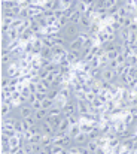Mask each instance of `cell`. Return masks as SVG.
<instances>
[{"mask_svg":"<svg viewBox=\"0 0 137 154\" xmlns=\"http://www.w3.org/2000/svg\"><path fill=\"white\" fill-rule=\"evenodd\" d=\"M79 32H81V27H79V24H75V23H70L61 29V35L67 39V42L72 41L73 38L79 36Z\"/></svg>","mask_w":137,"mask_h":154,"instance_id":"obj_1","label":"cell"},{"mask_svg":"<svg viewBox=\"0 0 137 154\" xmlns=\"http://www.w3.org/2000/svg\"><path fill=\"white\" fill-rule=\"evenodd\" d=\"M76 99L75 97H72V99H69L66 105L63 106V115L64 117H69V115H73V114H78V106H76Z\"/></svg>","mask_w":137,"mask_h":154,"instance_id":"obj_2","label":"cell"},{"mask_svg":"<svg viewBox=\"0 0 137 154\" xmlns=\"http://www.w3.org/2000/svg\"><path fill=\"white\" fill-rule=\"evenodd\" d=\"M33 114H34V109L31 108L30 103H24V105L18 106V115H19V118H27V117H30Z\"/></svg>","mask_w":137,"mask_h":154,"instance_id":"obj_3","label":"cell"},{"mask_svg":"<svg viewBox=\"0 0 137 154\" xmlns=\"http://www.w3.org/2000/svg\"><path fill=\"white\" fill-rule=\"evenodd\" d=\"M67 48H69V50H73V51H81V50L84 48V39H81L79 36L73 38L72 41H69Z\"/></svg>","mask_w":137,"mask_h":154,"instance_id":"obj_4","label":"cell"},{"mask_svg":"<svg viewBox=\"0 0 137 154\" xmlns=\"http://www.w3.org/2000/svg\"><path fill=\"white\" fill-rule=\"evenodd\" d=\"M92 23H94V21H92L91 17H90V15H87V14H84V15H82V18H81L79 27H81L82 30H90V27H91Z\"/></svg>","mask_w":137,"mask_h":154,"instance_id":"obj_5","label":"cell"},{"mask_svg":"<svg viewBox=\"0 0 137 154\" xmlns=\"http://www.w3.org/2000/svg\"><path fill=\"white\" fill-rule=\"evenodd\" d=\"M33 115H34V118L37 120V123H42V121H45L46 118H48L49 112H48V109H45V108H40V109L34 111Z\"/></svg>","mask_w":137,"mask_h":154,"instance_id":"obj_6","label":"cell"},{"mask_svg":"<svg viewBox=\"0 0 137 154\" xmlns=\"http://www.w3.org/2000/svg\"><path fill=\"white\" fill-rule=\"evenodd\" d=\"M76 106H78V114H87L90 112V102L88 100H78L76 102Z\"/></svg>","mask_w":137,"mask_h":154,"instance_id":"obj_7","label":"cell"},{"mask_svg":"<svg viewBox=\"0 0 137 154\" xmlns=\"http://www.w3.org/2000/svg\"><path fill=\"white\" fill-rule=\"evenodd\" d=\"M130 33H131V30H130V27H122L118 33H116V38L121 41V42H127L128 41V36H130Z\"/></svg>","mask_w":137,"mask_h":154,"instance_id":"obj_8","label":"cell"},{"mask_svg":"<svg viewBox=\"0 0 137 154\" xmlns=\"http://www.w3.org/2000/svg\"><path fill=\"white\" fill-rule=\"evenodd\" d=\"M75 144H78V145H87L88 144V141H90V136H88V133H85V132H81L75 139Z\"/></svg>","mask_w":137,"mask_h":154,"instance_id":"obj_9","label":"cell"},{"mask_svg":"<svg viewBox=\"0 0 137 154\" xmlns=\"http://www.w3.org/2000/svg\"><path fill=\"white\" fill-rule=\"evenodd\" d=\"M19 39H21V42H28V41L34 39V32H33L31 29H25V30L21 33Z\"/></svg>","mask_w":137,"mask_h":154,"instance_id":"obj_10","label":"cell"},{"mask_svg":"<svg viewBox=\"0 0 137 154\" xmlns=\"http://www.w3.org/2000/svg\"><path fill=\"white\" fill-rule=\"evenodd\" d=\"M58 97H61V99H64V100H69V99L73 97V93H72L66 85H61V87H60V96H58Z\"/></svg>","mask_w":137,"mask_h":154,"instance_id":"obj_11","label":"cell"},{"mask_svg":"<svg viewBox=\"0 0 137 154\" xmlns=\"http://www.w3.org/2000/svg\"><path fill=\"white\" fill-rule=\"evenodd\" d=\"M81 132H82V130H81V123H78V124H72V126H70V129H69L67 135H69V136H72V138L75 139Z\"/></svg>","mask_w":137,"mask_h":154,"instance_id":"obj_12","label":"cell"},{"mask_svg":"<svg viewBox=\"0 0 137 154\" xmlns=\"http://www.w3.org/2000/svg\"><path fill=\"white\" fill-rule=\"evenodd\" d=\"M70 126H72V124H70L69 118H67V117H64V118L61 120V123L58 124V130H61V132H66V133H67V132H69V129H70Z\"/></svg>","mask_w":137,"mask_h":154,"instance_id":"obj_13","label":"cell"},{"mask_svg":"<svg viewBox=\"0 0 137 154\" xmlns=\"http://www.w3.org/2000/svg\"><path fill=\"white\" fill-rule=\"evenodd\" d=\"M87 148H88V154H95V150L98 148V144L95 139H90L88 144H87Z\"/></svg>","mask_w":137,"mask_h":154,"instance_id":"obj_14","label":"cell"},{"mask_svg":"<svg viewBox=\"0 0 137 154\" xmlns=\"http://www.w3.org/2000/svg\"><path fill=\"white\" fill-rule=\"evenodd\" d=\"M58 96H60V88H58V87H51V88L48 90V97H49V99L55 100Z\"/></svg>","mask_w":137,"mask_h":154,"instance_id":"obj_15","label":"cell"},{"mask_svg":"<svg viewBox=\"0 0 137 154\" xmlns=\"http://www.w3.org/2000/svg\"><path fill=\"white\" fill-rule=\"evenodd\" d=\"M82 15H84V14H82V12H79V11L76 9V11L70 15V21H72V23H75V24H79V23H81Z\"/></svg>","mask_w":137,"mask_h":154,"instance_id":"obj_16","label":"cell"},{"mask_svg":"<svg viewBox=\"0 0 137 154\" xmlns=\"http://www.w3.org/2000/svg\"><path fill=\"white\" fill-rule=\"evenodd\" d=\"M48 112H49V115H52V117H55V115H63V108H60V106L54 105L52 108H49V109H48Z\"/></svg>","mask_w":137,"mask_h":154,"instance_id":"obj_17","label":"cell"},{"mask_svg":"<svg viewBox=\"0 0 137 154\" xmlns=\"http://www.w3.org/2000/svg\"><path fill=\"white\" fill-rule=\"evenodd\" d=\"M90 76L94 79H101V67H92L90 70Z\"/></svg>","mask_w":137,"mask_h":154,"instance_id":"obj_18","label":"cell"},{"mask_svg":"<svg viewBox=\"0 0 137 154\" xmlns=\"http://www.w3.org/2000/svg\"><path fill=\"white\" fill-rule=\"evenodd\" d=\"M40 57H46V58H52V57H54V52H52V48H51V47H43V48H42V52H40Z\"/></svg>","mask_w":137,"mask_h":154,"instance_id":"obj_19","label":"cell"},{"mask_svg":"<svg viewBox=\"0 0 137 154\" xmlns=\"http://www.w3.org/2000/svg\"><path fill=\"white\" fill-rule=\"evenodd\" d=\"M16 5V0H1V9H12Z\"/></svg>","mask_w":137,"mask_h":154,"instance_id":"obj_20","label":"cell"},{"mask_svg":"<svg viewBox=\"0 0 137 154\" xmlns=\"http://www.w3.org/2000/svg\"><path fill=\"white\" fill-rule=\"evenodd\" d=\"M76 9H78L79 12H82V14H87L88 9H90V6H87L82 0H79V2H76Z\"/></svg>","mask_w":137,"mask_h":154,"instance_id":"obj_21","label":"cell"},{"mask_svg":"<svg viewBox=\"0 0 137 154\" xmlns=\"http://www.w3.org/2000/svg\"><path fill=\"white\" fill-rule=\"evenodd\" d=\"M70 23H72V21H70V18L64 15V17L58 18V23H57V24H58V27H61V29H63V27H66V26H67V24H70Z\"/></svg>","mask_w":137,"mask_h":154,"instance_id":"obj_22","label":"cell"},{"mask_svg":"<svg viewBox=\"0 0 137 154\" xmlns=\"http://www.w3.org/2000/svg\"><path fill=\"white\" fill-rule=\"evenodd\" d=\"M1 12H3V17H6V18H16L18 17L13 12V9H1Z\"/></svg>","mask_w":137,"mask_h":154,"instance_id":"obj_23","label":"cell"},{"mask_svg":"<svg viewBox=\"0 0 137 154\" xmlns=\"http://www.w3.org/2000/svg\"><path fill=\"white\" fill-rule=\"evenodd\" d=\"M13 127H15V130H16L18 133H24V127H22V118H18V120L15 121Z\"/></svg>","mask_w":137,"mask_h":154,"instance_id":"obj_24","label":"cell"},{"mask_svg":"<svg viewBox=\"0 0 137 154\" xmlns=\"http://www.w3.org/2000/svg\"><path fill=\"white\" fill-rule=\"evenodd\" d=\"M118 54L119 52L116 51V50H113V51H107V52H104V55H106V58L110 61V60H116L118 58Z\"/></svg>","mask_w":137,"mask_h":154,"instance_id":"obj_25","label":"cell"},{"mask_svg":"<svg viewBox=\"0 0 137 154\" xmlns=\"http://www.w3.org/2000/svg\"><path fill=\"white\" fill-rule=\"evenodd\" d=\"M33 154H43V145L40 142L33 144Z\"/></svg>","mask_w":137,"mask_h":154,"instance_id":"obj_26","label":"cell"},{"mask_svg":"<svg viewBox=\"0 0 137 154\" xmlns=\"http://www.w3.org/2000/svg\"><path fill=\"white\" fill-rule=\"evenodd\" d=\"M90 63H91L92 67H101V57L100 55H94V58Z\"/></svg>","mask_w":137,"mask_h":154,"instance_id":"obj_27","label":"cell"},{"mask_svg":"<svg viewBox=\"0 0 137 154\" xmlns=\"http://www.w3.org/2000/svg\"><path fill=\"white\" fill-rule=\"evenodd\" d=\"M55 105V100H52V99H49V97H46L45 100H42V106L45 108V109H49V108H52Z\"/></svg>","mask_w":137,"mask_h":154,"instance_id":"obj_28","label":"cell"},{"mask_svg":"<svg viewBox=\"0 0 137 154\" xmlns=\"http://www.w3.org/2000/svg\"><path fill=\"white\" fill-rule=\"evenodd\" d=\"M49 73H51V72H49V70H48L46 67H42V69L39 70V75H40V78H42V79L48 78V76H49Z\"/></svg>","mask_w":137,"mask_h":154,"instance_id":"obj_29","label":"cell"},{"mask_svg":"<svg viewBox=\"0 0 137 154\" xmlns=\"http://www.w3.org/2000/svg\"><path fill=\"white\" fill-rule=\"evenodd\" d=\"M30 105H31V108H33L34 111H37V109L43 108V106H42V100H34V102H31Z\"/></svg>","mask_w":137,"mask_h":154,"instance_id":"obj_30","label":"cell"},{"mask_svg":"<svg viewBox=\"0 0 137 154\" xmlns=\"http://www.w3.org/2000/svg\"><path fill=\"white\" fill-rule=\"evenodd\" d=\"M95 97H97V94H95V93H94V91H88V93H87V100H88V102H92V100H94V99H95Z\"/></svg>","mask_w":137,"mask_h":154,"instance_id":"obj_31","label":"cell"},{"mask_svg":"<svg viewBox=\"0 0 137 154\" xmlns=\"http://www.w3.org/2000/svg\"><path fill=\"white\" fill-rule=\"evenodd\" d=\"M128 111L131 112V115L134 117V120H136V123H137V106H131Z\"/></svg>","mask_w":137,"mask_h":154,"instance_id":"obj_32","label":"cell"},{"mask_svg":"<svg viewBox=\"0 0 137 154\" xmlns=\"http://www.w3.org/2000/svg\"><path fill=\"white\" fill-rule=\"evenodd\" d=\"M37 91H48V88L43 85V82H42V81H39V82H37Z\"/></svg>","mask_w":137,"mask_h":154,"instance_id":"obj_33","label":"cell"},{"mask_svg":"<svg viewBox=\"0 0 137 154\" xmlns=\"http://www.w3.org/2000/svg\"><path fill=\"white\" fill-rule=\"evenodd\" d=\"M118 66H119L118 60H110V61H109V67H112V69H116Z\"/></svg>","mask_w":137,"mask_h":154,"instance_id":"obj_34","label":"cell"},{"mask_svg":"<svg viewBox=\"0 0 137 154\" xmlns=\"http://www.w3.org/2000/svg\"><path fill=\"white\" fill-rule=\"evenodd\" d=\"M43 154H52V145L43 147Z\"/></svg>","mask_w":137,"mask_h":154,"instance_id":"obj_35","label":"cell"},{"mask_svg":"<svg viewBox=\"0 0 137 154\" xmlns=\"http://www.w3.org/2000/svg\"><path fill=\"white\" fill-rule=\"evenodd\" d=\"M82 2H84V3L87 5V6H94L97 0H82Z\"/></svg>","mask_w":137,"mask_h":154,"instance_id":"obj_36","label":"cell"},{"mask_svg":"<svg viewBox=\"0 0 137 154\" xmlns=\"http://www.w3.org/2000/svg\"><path fill=\"white\" fill-rule=\"evenodd\" d=\"M116 2H118V5H124L125 3V0H116Z\"/></svg>","mask_w":137,"mask_h":154,"instance_id":"obj_37","label":"cell"},{"mask_svg":"<svg viewBox=\"0 0 137 154\" xmlns=\"http://www.w3.org/2000/svg\"><path fill=\"white\" fill-rule=\"evenodd\" d=\"M45 2H55V0H45Z\"/></svg>","mask_w":137,"mask_h":154,"instance_id":"obj_38","label":"cell"}]
</instances>
